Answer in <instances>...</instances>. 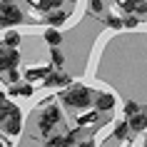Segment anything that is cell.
<instances>
[{
  "mask_svg": "<svg viewBox=\"0 0 147 147\" xmlns=\"http://www.w3.org/2000/svg\"><path fill=\"white\" fill-rule=\"evenodd\" d=\"M18 62H20V53H18V47H5L0 45V75L10 67H18Z\"/></svg>",
  "mask_w": 147,
  "mask_h": 147,
  "instance_id": "obj_3",
  "label": "cell"
},
{
  "mask_svg": "<svg viewBox=\"0 0 147 147\" xmlns=\"http://www.w3.org/2000/svg\"><path fill=\"white\" fill-rule=\"evenodd\" d=\"M90 10H92L95 15H102L105 13V3L102 0H90Z\"/></svg>",
  "mask_w": 147,
  "mask_h": 147,
  "instance_id": "obj_21",
  "label": "cell"
},
{
  "mask_svg": "<svg viewBox=\"0 0 147 147\" xmlns=\"http://www.w3.org/2000/svg\"><path fill=\"white\" fill-rule=\"evenodd\" d=\"M125 10L127 13H147V3L145 0H125Z\"/></svg>",
  "mask_w": 147,
  "mask_h": 147,
  "instance_id": "obj_12",
  "label": "cell"
},
{
  "mask_svg": "<svg viewBox=\"0 0 147 147\" xmlns=\"http://www.w3.org/2000/svg\"><path fill=\"white\" fill-rule=\"evenodd\" d=\"M72 147H95L92 140H87V142H80V145H72Z\"/></svg>",
  "mask_w": 147,
  "mask_h": 147,
  "instance_id": "obj_23",
  "label": "cell"
},
{
  "mask_svg": "<svg viewBox=\"0 0 147 147\" xmlns=\"http://www.w3.org/2000/svg\"><path fill=\"white\" fill-rule=\"evenodd\" d=\"M42 82H45V87H67L72 82V78L67 72H62V70H50Z\"/></svg>",
  "mask_w": 147,
  "mask_h": 147,
  "instance_id": "obj_4",
  "label": "cell"
},
{
  "mask_svg": "<svg viewBox=\"0 0 147 147\" xmlns=\"http://www.w3.org/2000/svg\"><path fill=\"white\" fill-rule=\"evenodd\" d=\"M137 112H140V105H137V102H132V100H127V102H125V107H122L125 120H127V117H132V115H137Z\"/></svg>",
  "mask_w": 147,
  "mask_h": 147,
  "instance_id": "obj_19",
  "label": "cell"
},
{
  "mask_svg": "<svg viewBox=\"0 0 147 147\" xmlns=\"http://www.w3.org/2000/svg\"><path fill=\"white\" fill-rule=\"evenodd\" d=\"M67 3H78V0H67Z\"/></svg>",
  "mask_w": 147,
  "mask_h": 147,
  "instance_id": "obj_26",
  "label": "cell"
},
{
  "mask_svg": "<svg viewBox=\"0 0 147 147\" xmlns=\"http://www.w3.org/2000/svg\"><path fill=\"white\" fill-rule=\"evenodd\" d=\"M60 100L67 105V107H90L92 105V92L87 90L85 85H80V82H70L67 90H62L60 92Z\"/></svg>",
  "mask_w": 147,
  "mask_h": 147,
  "instance_id": "obj_1",
  "label": "cell"
},
{
  "mask_svg": "<svg viewBox=\"0 0 147 147\" xmlns=\"http://www.w3.org/2000/svg\"><path fill=\"white\" fill-rule=\"evenodd\" d=\"M42 147H53V145H42Z\"/></svg>",
  "mask_w": 147,
  "mask_h": 147,
  "instance_id": "obj_27",
  "label": "cell"
},
{
  "mask_svg": "<svg viewBox=\"0 0 147 147\" xmlns=\"http://www.w3.org/2000/svg\"><path fill=\"white\" fill-rule=\"evenodd\" d=\"M0 3H5V5H13V3H15V0H0Z\"/></svg>",
  "mask_w": 147,
  "mask_h": 147,
  "instance_id": "obj_24",
  "label": "cell"
},
{
  "mask_svg": "<svg viewBox=\"0 0 147 147\" xmlns=\"http://www.w3.org/2000/svg\"><path fill=\"white\" fill-rule=\"evenodd\" d=\"M100 18H102V23L107 25V28H112V30H120V28H122V20H120V18H115V15H110L107 10H105Z\"/></svg>",
  "mask_w": 147,
  "mask_h": 147,
  "instance_id": "obj_15",
  "label": "cell"
},
{
  "mask_svg": "<svg viewBox=\"0 0 147 147\" xmlns=\"http://www.w3.org/2000/svg\"><path fill=\"white\" fill-rule=\"evenodd\" d=\"M0 125H3V130L8 132V135H20V127H23V117H20V112H13V115H8Z\"/></svg>",
  "mask_w": 147,
  "mask_h": 147,
  "instance_id": "obj_6",
  "label": "cell"
},
{
  "mask_svg": "<svg viewBox=\"0 0 147 147\" xmlns=\"http://www.w3.org/2000/svg\"><path fill=\"white\" fill-rule=\"evenodd\" d=\"M8 95H20V97H30V95H32V82H10Z\"/></svg>",
  "mask_w": 147,
  "mask_h": 147,
  "instance_id": "obj_10",
  "label": "cell"
},
{
  "mask_svg": "<svg viewBox=\"0 0 147 147\" xmlns=\"http://www.w3.org/2000/svg\"><path fill=\"white\" fill-rule=\"evenodd\" d=\"M75 120H78V127H85V125H92L95 120H97V110H95V112H85V115L75 117Z\"/></svg>",
  "mask_w": 147,
  "mask_h": 147,
  "instance_id": "obj_18",
  "label": "cell"
},
{
  "mask_svg": "<svg viewBox=\"0 0 147 147\" xmlns=\"http://www.w3.org/2000/svg\"><path fill=\"white\" fill-rule=\"evenodd\" d=\"M42 40H45L50 47H60V42H62V32L57 30V28H47L45 35H42Z\"/></svg>",
  "mask_w": 147,
  "mask_h": 147,
  "instance_id": "obj_11",
  "label": "cell"
},
{
  "mask_svg": "<svg viewBox=\"0 0 147 147\" xmlns=\"http://www.w3.org/2000/svg\"><path fill=\"white\" fill-rule=\"evenodd\" d=\"M92 105L97 112H110V110H115L117 100H115V95H110V92H97V95H92Z\"/></svg>",
  "mask_w": 147,
  "mask_h": 147,
  "instance_id": "obj_5",
  "label": "cell"
},
{
  "mask_svg": "<svg viewBox=\"0 0 147 147\" xmlns=\"http://www.w3.org/2000/svg\"><path fill=\"white\" fill-rule=\"evenodd\" d=\"M50 65H32V67H25V80H28V82H35V80H45V75L47 72H50Z\"/></svg>",
  "mask_w": 147,
  "mask_h": 147,
  "instance_id": "obj_7",
  "label": "cell"
},
{
  "mask_svg": "<svg viewBox=\"0 0 147 147\" xmlns=\"http://www.w3.org/2000/svg\"><path fill=\"white\" fill-rule=\"evenodd\" d=\"M60 3H62V0H38V3H35V8L42 10V13H50V10L60 8Z\"/></svg>",
  "mask_w": 147,
  "mask_h": 147,
  "instance_id": "obj_17",
  "label": "cell"
},
{
  "mask_svg": "<svg viewBox=\"0 0 147 147\" xmlns=\"http://www.w3.org/2000/svg\"><path fill=\"white\" fill-rule=\"evenodd\" d=\"M67 18H70V10H62V8H55L47 13V23H50V28H57L60 30V25L67 23Z\"/></svg>",
  "mask_w": 147,
  "mask_h": 147,
  "instance_id": "obj_8",
  "label": "cell"
},
{
  "mask_svg": "<svg viewBox=\"0 0 147 147\" xmlns=\"http://www.w3.org/2000/svg\"><path fill=\"white\" fill-rule=\"evenodd\" d=\"M142 147H147V135H145V145H142Z\"/></svg>",
  "mask_w": 147,
  "mask_h": 147,
  "instance_id": "obj_25",
  "label": "cell"
},
{
  "mask_svg": "<svg viewBox=\"0 0 147 147\" xmlns=\"http://www.w3.org/2000/svg\"><path fill=\"white\" fill-rule=\"evenodd\" d=\"M122 25H127V28H135V25H137V18H125V20H122Z\"/></svg>",
  "mask_w": 147,
  "mask_h": 147,
  "instance_id": "obj_22",
  "label": "cell"
},
{
  "mask_svg": "<svg viewBox=\"0 0 147 147\" xmlns=\"http://www.w3.org/2000/svg\"><path fill=\"white\" fill-rule=\"evenodd\" d=\"M75 137H78V132H65V135H60V145L57 147H72L75 145Z\"/></svg>",
  "mask_w": 147,
  "mask_h": 147,
  "instance_id": "obj_20",
  "label": "cell"
},
{
  "mask_svg": "<svg viewBox=\"0 0 147 147\" xmlns=\"http://www.w3.org/2000/svg\"><path fill=\"white\" fill-rule=\"evenodd\" d=\"M0 147H3V145H0Z\"/></svg>",
  "mask_w": 147,
  "mask_h": 147,
  "instance_id": "obj_28",
  "label": "cell"
},
{
  "mask_svg": "<svg viewBox=\"0 0 147 147\" xmlns=\"http://www.w3.org/2000/svg\"><path fill=\"white\" fill-rule=\"evenodd\" d=\"M112 137L115 140H127L130 137V127H127V120H120L115 125V130H112Z\"/></svg>",
  "mask_w": 147,
  "mask_h": 147,
  "instance_id": "obj_13",
  "label": "cell"
},
{
  "mask_svg": "<svg viewBox=\"0 0 147 147\" xmlns=\"http://www.w3.org/2000/svg\"><path fill=\"white\" fill-rule=\"evenodd\" d=\"M127 127H130V132H145L147 130V112H137V115L127 117Z\"/></svg>",
  "mask_w": 147,
  "mask_h": 147,
  "instance_id": "obj_9",
  "label": "cell"
},
{
  "mask_svg": "<svg viewBox=\"0 0 147 147\" xmlns=\"http://www.w3.org/2000/svg\"><path fill=\"white\" fill-rule=\"evenodd\" d=\"M3 45H5V47H20V35H18V30H8V32H5Z\"/></svg>",
  "mask_w": 147,
  "mask_h": 147,
  "instance_id": "obj_14",
  "label": "cell"
},
{
  "mask_svg": "<svg viewBox=\"0 0 147 147\" xmlns=\"http://www.w3.org/2000/svg\"><path fill=\"white\" fill-rule=\"evenodd\" d=\"M50 62H53V67L62 70V65H65V55L60 53V47H53V50H50Z\"/></svg>",
  "mask_w": 147,
  "mask_h": 147,
  "instance_id": "obj_16",
  "label": "cell"
},
{
  "mask_svg": "<svg viewBox=\"0 0 147 147\" xmlns=\"http://www.w3.org/2000/svg\"><path fill=\"white\" fill-rule=\"evenodd\" d=\"M62 120V112H60V107L57 105H50V107H45L42 110V115H40V135L42 137H50V132H53V127L57 122Z\"/></svg>",
  "mask_w": 147,
  "mask_h": 147,
  "instance_id": "obj_2",
  "label": "cell"
}]
</instances>
